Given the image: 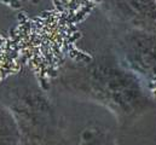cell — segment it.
Returning a JSON list of instances; mask_svg holds the SVG:
<instances>
[{"instance_id": "6da1fadb", "label": "cell", "mask_w": 156, "mask_h": 145, "mask_svg": "<svg viewBox=\"0 0 156 145\" xmlns=\"http://www.w3.org/2000/svg\"><path fill=\"white\" fill-rule=\"evenodd\" d=\"M136 74L121 63H93L79 77L75 90L127 118L139 114L149 104L144 86Z\"/></svg>"}, {"instance_id": "7a4b0ae2", "label": "cell", "mask_w": 156, "mask_h": 145, "mask_svg": "<svg viewBox=\"0 0 156 145\" xmlns=\"http://www.w3.org/2000/svg\"><path fill=\"white\" fill-rule=\"evenodd\" d=\"M121 64L147 85L156 79V30H138L120 42Z\"/></svg>"}, {"instance_id": "3957f363", "label": "cell", "mask_w": 156, "mask_h": 145, "mask_svg": "<svg viewBox=\"0 0 156 145\" xmlns=\"http://www.w3.org/2000/svg\"><path fill=\"white\" fill-rule=\"evenodd\" d=\"M79 145H116L114 138L99 129H86L80 138Z\"/></svg>"}, {"instance_id": "277c9868", "label": "cell", "mask_w": 156, "mask_h": 145, "mask_svg": "<svg viewBox=\"0 0 156 145\" xmlns=\"http://www.w3.org/2000/svg\"><path fill=\"white\" fill-rule=\"evenodd\" d=\"M147 88H148V93L150 94V97L154 98L156 101V79L151 80V81L147 85Z\"/></svg>"}]
</instances>
